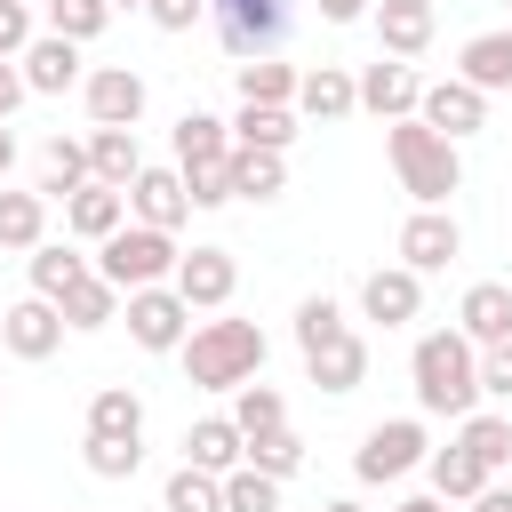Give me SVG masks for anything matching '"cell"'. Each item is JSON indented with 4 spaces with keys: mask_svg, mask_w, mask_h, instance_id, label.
<instances>
[{
    "mask_svg": "<svg viewBox=\"0 0 512 512\" xmlns=\"http://www.w3.org/2000/svg\"><path fill=\"white\" fill-rule=\"evenodd\" d=\"M408 376H416V408H424V416L464 424V416L480 408V344H472L464 328H432V336H416Z\"/></svg>",
    "mask_w": 512,
    "mask_h": 512,
    "instance_id": "cell-1",
    "label": "cell"
},
{
    "mask_svg": "<svg viewBox=\"0 0 512 512\" xmlns=\"http://www.w3.org/2000/svg\"><path fill=\"white\" fill-rule=\"evenodd\" d=\"M264 328L256 320H200L184 336V384L200 392H240V384H264Z\"/></svg>",
    "mask_w": 512,
    "mask_h": 512,
    "instance_id": "cell-2",
    "label": "cell"
},
{
    "mask_svg": "<svg viewBox=\"0 0 512 512\" xmlns=\"http://www.w3.org/2000/svg\"><path fill=\"white\" fill-rule=\"evenodd\" d=\"M384 152H392L400 192H416V208H448V192L464 184L456 144H448L440 128H424V120H392V128H384Z\"/></svg>",
    "mask_w": 512,
    "mask_h": 512,
    "instance_id": "cell-3",
    "label": "cell"
},
{
    "mask_svg": "<svg viewBox=\"0 0 512 512\" xmlns=\"http://www.w3.org/2000/svg\"><path fill=\"white\" fill-rule=\"evenodd\" d=\"M176 264H184L176 232H152V224H120V232L96 248V272H104L120 296H136V288H168Z\"/></svg>",
    "mask_w": 512,
    "mask_h": 512,
    "instance_id": "cell-4",
    "label": "cell"
},
{
    "mask_svg": "<svg viewBox=\"0 0 512 512\" xmlns=\"http://www.w3.org/2000/svg\"><path fill=\"white\" fill-rule=\"evenodd\" d=\"M416 464H432V440H424V424H416V416L368 424V440H360V456H352V472H360L368 488H384V480H408Z\"/></svg>",
    "mask_w": 512,
    "mask_h": 512,
    "instance_id": "cell-5",
    "label": "cell"
},
{
    "mask_svg": "<svg viewBox=\"0 0 512 512\" xmlns=\"http://www.w3.org/2000/svg\"><path fill=\"white\" fill-rule=\"evenodd\" d=\"M120 320H128V336H136L144 352H184V336H192V304H184L176 288H136V296L120 304Z\"/></svg>",
    "mask_w": 512,
    "mask_h": 512,
    "instance_id": "cell-6",
    "label": "cell"
},
{
    "mask_svg": "<svg viewBox=\"0 0 512 512\" xmlns=\"http://www.w3.org/2000/svg\"><path fill=\"white\" fill-rule=\"evenodd\" d=\"M216 32H224V48L240 64L272 56V40L288 32V0H216Z\"/></svg>",
    "mask_w": 512,
    "mask_h": 512,
    "instance_id": "cell-7",
    "label": "cell"
},
{
    "mask_svg": "<svg viewBox=\"0 0 512 512\" xmlns=\"http://www.w3.org/2000/svg\"><path fill=\"white\" fill-rule=\"evenodd\" d=\"M80 96H88V120L96 128H136L144 120V72L136 64H96L80 80Z\"/></svg>",
    "mask_w": 512,
    "mask_h": 512,
    "instance_id": "cell-8",
    "label": "cell"
},
{
    "mask_svg": "<svg viewBox=\"0 0 512 512\" xmlns=\"http://www.w3.org/2000/svg\"><path fill=\"white\" fill-rule=\"evenodd\" d=\"M416 120H424V128H440L448 144H464V136H480V128H488V96H480L472 80H424Z\"/></svg>",
    "mask_w": 512,
    "mask_h": 512,
    "instance_id": "cell-9",
    "label": "cell"
},
{
    "mask_svg": "<svg viewBox=\"0 0 512 512\" xmlns=\"http://www.w3.org/2000/svg\"><path fill=\"white\" fill-rule=\"evenodd\" d=\"M192 312H224L232 304V288H240V264H232V248H192L184 264H176V280H168Z\"/></svg>",
    "mask_w": 512,
    "mask_h": 512,
    "instance_id": "cell-10",
    "label": "cell"
},
{
    "mask_svg": "<svg viewBox=\"0 0 512 512\" xmlns=\"http://www.w3.org/2000/svg\"><path fill=\"white\" fill-rule=\"evenodd\" d=\"M416 104H424V80H416V64L384 56V64H368V72H360V112H376L384 128H392V120H416Z\"/></svg>",
    "mask_w": 512,
    "mask_h": 512,
    "instance_id": "cell-11",
    "label": "cell"
},
{
    "mask_svg": "<svg viewBox=\"0 0 512 512\" xmlns=\"http://www.w3.org/2000/svg\"><path fill=\"white\" fill-rule=\"evenodd\" d=\"M456 256H464V232H456L448 208H416V216L400 224V264H408V272H440V264H456Z\"/></svg>",
    "mask_w": 512,
    "mask_h": 512,
    "instance_id": "cell-12",
    "label": "cell"
},
{
    "mask_svg": "<svg viewBox=\"0 0 512 512\" xmlns=\"http://www.w3.org/2000/svg\"><path fill=\"white\" fill-rule=\"evenodd\" d=\"M360 312L384 320V328H408V320L424 312V272H408V264H376V272L360 280Z\"/></svg>",
    "mask_w": 512,
    "mask_h": 512,
    "instance_id": "cell-13",
    "label": "cell"
},
{
    "mask_svg": "<svg viewBox=\"0 0 512 512\" xmlns=\"http://www.w3.org/2000/svg\"><path fill=\"white\" fill-rule=\"evenodd\" d=\"M0 344H8L16 360H48V352L64 344V312H56L48 296H24V304L0 312Z\"/></svg>",
    "mask_w": 512,
    "mask_h": 512,
    "instance_id": "cell-14",
    "label": "cell"
},
{
    "mask_svg": "<svg viewBox=\"0 0 512 512\" xmlns=\"http://www.w3.org/2000/svg\"><path fill=\"white\" fill-rule=\"evenodd\" d=\"M128 216L152 224V232H176V224L192 216V200H184V168H144V176L128 184Z\"/></svg>",
    "mask_w": 512,
    "mask_h": 512,
    "instance_id": "cell-15",
    "label": "cell"
},
{
    "mask_svg": "<svg viewBox=\"0 0 512 512\" xmlns=\"http://www.w3.org/2000/svg\"><path fill=\"white\" fill-rule=\"evenodd\" d=\"M376 16V40H384V56H424L432 48V32H440V16H432V0H376L368 8Z\"/></svg>",
    "mask_w": 512,
    "mask_h": 512,
    "instance_id": "cell-16",
    "label": "cell"
},
{
    "mask_svg": "<svg viewBox=\"0 0 512 512\" xmlns=\"http://www.w3.org/2000/svg\"><path fill=\"white\" fill-rule=\"evenodd\" d=\"M16 72H24L32 96H64L72 80H88V72H80V40H56V32H40V40L16 56Z\"/></svg>",
    "mask_w": 512,
    "mask_h": 512,
    "instance_id": "cell-17",
    "label": "cell"
},
{
    "mask_svg": "<svg viewBox=\"0 0 512 512\" xmlns=\"http://www.w3.org/2000/svg\"><path fill=\"white\" fill-rule=\"evenodd\" d=\"M456 328L488 352V344H512V288L504 280H472L464 304H456Z\"/></svg>",
    "mask_w": 512,
    "mask_h": 512,
    "instance_id": "cell-18",
    "label": "cell"
},
{
    "mask_svg": "<svg viewBox=\"0 0 512 512\" xmlns=\"http://www.w3.org/2000/svg\"><path fill=\"white\" fill-rule=\"evenodd\" d=\"M184 464H200V472H240L248 464V440H240V424L232 416H200V424H184Z\"/></svg>",
    "mask_w": 512,
    "mask_h": 512,
    "instance_id": "cell-19",
    "label": "cell"
},
{
    "mask_svg": "<svg viewBox=\"0 0 512 512\" xmlns=\"http://www.w3.org/2000/svg\"><path fill=\"white\" fill-rule=\"evenodd\" d=\"M64 224H72L80 240H96V248H104V240L128 224V192H112V184H80V192L64 200Z\"/></svg>",
    "mask_w": 512,
    "mask_h": 512,
    "instance_id": "cell-20",
    "label": "cell"
},
{
    "mask_svg": "<svg viewBox=\"0 0 512 512\" xmlns=\"http://www.w3.org/2000/svg\"><path fill=\"white\" fill-rule=\"evenodd\" d=\"M456 448H464V456L496 480V472L512 464V416H504V408H472V416L456 424Z\"/></svg>",
    "mask_w": 512,
    "mask_h": 512,
    "instance_id": "cell-21",
    "label": "cell"
},
{
    "mask_svg": "<svg viewBox=\"0 0 512 512\" xmlns=\"http://www.w3.org/2000/svg\"><path fill=\"white\" fill-rule=\"evenodd\" d=\"M456 80H472L480 96L512 88V24H504V32H472L464 56H456Z\"/></svg>",
    "mask_w": 512,
    "mask_h": 512,
    "instance_id": "cell-22",
    "label": "cell"
},
{
    "mask_svg": "<svg viewBox=\"0 0 512 512\" xmlns=\"http://www.w3.org/2000/svg\"><path fill=\"white\" fill-rule=\"evenodd\" d=\"M296 104H304L312 120H344V112H360V80H352L344 64H312V72L296 80Z\"/></svg>",
    "mask_w": 512,
    "mask_h": 512,
    "instance_id": "cell-23",
    "label": "cell"
},
{
    "mask_svg": "<svg viewBox=\"0 0 512 512\" xmlns=\"http://www.w3.org/2000/svg\"><path fill=\"white\" fill-rule=\"evenodd\" d=\"M88 176H96V184H112V192H128V184L144 176L136 128H96V136H88Z\"/></svg>",
    "mask_w": 512,
    "mask_h": 512,
    "instance_id": "cell-24",
    "label": "cell"
},
{
    "mask_svg": "<svg viewBox=\"0 0 512 512\" xmlns=\"http://www.w3.org/2000/svg\"><path fill=\"white\" fill-rule=\"evenodd\" d=\"M88 272H96V264H88L72 240H40V248H32V296H48V304H64Z\"/></svg>",
    "mask_w": 512,
    "mask_h": 512,
    "instance_id": "cell-25",
    "label": "cell"
},
{
    "mask_svg": "<svg viewBox=\"0 0 512 512\" xmlns=\"http://www.w3.org/2000/svg\"><path fill=\"white\" fill-rule=\"evenodd\" d=\"M304 376H312L320 392H352V384L368 376V344H360V336L344 328L336 344H320V352H304Z\"/></svg>",
    "mask_w": 512,
    "mask_h": 512,
    "instance_id": "cell-26",
    "label": "cell"
},
{
    "mask_svg": "<svg viewBox=\"0 0 512 512\" xmlns=\"http://www.w3.org/2000/svg\"><path fill=\"white\" fill-rule=\"evenodd\" d=\"M88 440H144V400L128 384H96L88 400Z\"/></svg>",
    "mask_w": 512,
    "mask_h": 512,
    "instance_id": "cell-27",
    "label": "cell"
},
{
    "mask_svg": "<svg viewBox=\"0 0 512 512\" xmlns=\"http://www.w3.org/2000/svg\"><path fill=\"white\" fill-rule=\"evenodd\" d=\"M216 160H232V128L216 112H184L176 120V168H216Z\"/></svg>",
    "mask_w": 512,
    "mask_h": 512,
    "instance_id": "cell-28",
    "label": "cell"
},
{
    "mask_svg": "<svg viewBox=\"0 0 512 512\" xmlns=\"http://www.w3.org/2000/svg\"><path fill=\"white\" fill-rule=\"evenodd\" d=\"M232 144H248V152H288V144H296V112H288V104H240Z\"/></svg>",
    "mask_w": 512,
    "mask_h": 512,
    "instance_id": "cell-29",
    "label": "cell"
},
{
    "mask_svg": "<svg viewBox=\"0 0 512 512\" xmlns=\"http://www.w3.org/2000/svg\"><path fill=\"white\" fill-rule=\"evenodd\" d=\"M424 472H432V496H440V504H472V496L488 488V472H480L456 440H448V448H432V464H424Z\"/></svg>",
    "mask_w": 512,
    "mask_h": 512,
    "instance_id": "cell-30",
    "label": "cell"
},
{
    "mask_svg": "<svg viewBox=\"0 0 512 512\" xmlns=\"http://www.w3.org/2000/svg\"><path fill=\"white\" fill-rule=\"evenodd\" d=\"M48 240V200L40 192H0V248H40Z\"/></svg>",
    "mask_w": 512,
    "mask_h": 512,
    "instance_id": "cell-31",
    "label": "cell"
},
{
    "mask_svg": "<svg viewBox=\"0 0 512 512\" xmlns=\"http://www.w3.org/2000/svg\"><path fill=\"white\" fill-rule=\"evenodd\" d=\"M232 80H240V104H288L304 72H296V64H280V56H248Z\"/></svg>",
    "mask_w": 512,
    "mask_h": 512,
    "instance_id": "cell-32",
    "label": "cell"
},
{
    "mask_svg": "<svg viewBox=\"0 0 512 512\" xmlns=\"http://www.w3.org/2000/svg\"><path fill=\"white\" fill-rule=\"evenodd\" d=\"M288 184V160L280 152H248V144H232V200H272Z\"/></svg>",
    "mask_w": 512,
    "mask_h": 512,
    "instance_id": "cell-33",
    "label": "cell"
},
{
    "mask_svg": "<svg viewBox=\"0 0 512 512\" xmlns=\"http://www.w3.org/2000/svg\"><path fill=\"white\" fill-rule=\"evenodd\" d=\"M120 304H128V296H120L104 272H88V280H80L56 312H64V328H104V320H120Z\"/></svg>",
    "mask_w": 512,
    "mask_h": 512,
    "instance_id": "cell-34",
    "label": "cell"
},
{
    "mask_svg": "<svg viewBox=\"0 0 512 512\" xmlns=\"http://www.w3.org/2000/svg\"><path fill=\"white\" fill-rule=\"evenodd\" d=\"M232 424H240V440H264V432L288 424V400H280L272 384H240V392H232Z\"/></svg>",
    "mask_w": 512,
    "mask_h": 512,
    "instance_id": "cell-35",
    "label": "cell"
},
{
    "mask_svg": "<svg viewBox=\"0 0 512 512\" xmlns=\"http://www.w3.org/2000/svg\"><path fill=\"white\" fill-rule=\"evenodd\" d=\"M160 504H168V512H224V480L200 472V464H176L168 488H160Z\"/></svg>",
    "mask_w": 512,
    "mask_h": 512,
    "instance_id": "cell-36",
    "label": "cell"
},
{
    "mask_svg": "<svg viewBox=\"0 0 512 512\" xmlns=\"http://www.w3.org/2000/svg\"><path fill=\"white\" fill-rule=\"evenodd\" d=\"M80 184H96V176H88V144L48 136V184H40V200H72Z\"/></svg>",
    "mask_w": 512,
    "mask_h": 512,
    "instance_id": "cell-37",
    "label": "cell"
},
{
    "mask_svg": "<svg viewBox=\"0 0 512 512\" xmlns=\"http://www.w3.org/2000/svg\"><path fill=\"white\" fill-rule=\"evenodd\" d=\"M224 512H280V480H272V472H256V464L224 472Z\"/></svg>",
    "mask_w": 512,
    "mask_h": 512,
    "instance_id": "cell-38",
    "label": "cell"
},
{
    "mask_svg": "<svg viewBox=\"0 0 512 512\" xmlns=\"http://www.w3.org/2000/svg\"><path fill=\"white\" fill-rule=\"evenodd\" d=\"M40 8H48V32H56V40H96V32L112 24L104 0H40Z\"/></svg>",
    "mask_w": 512,
    "mask_h": 512,
    "instance_id": "cell-39",
    "label": "cell"
},
{
    "mask_svg": "<svg viewBox=\"0 0 512 512\" xmlns=\"http://www.w3.org/2000/svg\"><path fill=\"white\" fill-rule=\"evenodd\" d=\"M336 336H344L336 296H304V304H296V352H320V344H336Z\"/></svg>",
    "mask_w": 512,
    "mask_h": 512,
    "instance_id": "cell-40",
    "label": "cell"
},
{
    "mask_svg": "<svg viewBox=\"0 0 512 512\" xmlns=\"http://www.w3.org/2000/svg\"><path fill=\"white\" fill-rule=\"evenodd\" d=\"M248 464L256 472H272V480H288V472H304V440L280 424V432H264V440H248Z\"/></svg>",
    "mask_w": 512,
    "mask_h": 512,
    "instance_id": "cell-41",
    "label": "cell"
},
{
    "mask_svg": "<svg viewBox=\"0 0 512 512\" xmlns=\"http://www.w3.org/2000/svg\"><path fill=\"white\" fill-rule=\"evenodd\" d=\"M144 464V440H88V472L96 480H136Z\"/></svg>",
    "mask_w": 512,
    "mask_h": 512,
    "instance_id": "cell-42",
    "label": "cell"
},
{
    "mask_svg": "<svg viewBox=\"0 0 512 512\" xmlns=\"http://www.w3.org/2000/svg\"><path fill=\"white\" fill-rule=\"evenodd\" d=\"M184 200H192V208H224V200H232V160H216V168H184Z\"/></svg>",
    "mask_w": 512,
    "mask_h": 512,
    "instance_id": "cell-43",
    "label": "cell"
},
{
    "mask_svg": "<svg viewBox=\"0 0 512 512\" xmlns=\"http://www.w3.org/2000/svg\"><path fill=\"white\" fill-rule=\"evenodd\" d=\"M32 40H40L32 32V0H0V64H16Z\"/></svg>",
    "mask_w": 512,
    "mask_h": 512,
    "instance_id": "cell-44",
    "label": "cell"
},
{
    "mask_svg": "<svg viewBox=\"0 0 512 512\" xmlns=\"http://www.w3.org/2000/svg\"><path fill=\"white\" fill-rule=\"evenodd\" d=\"M480 400H512V344L480 352Z\"/></svg>",
    "mask_w": 512,
    "mask_h": 512,
    "instance_id": "cell-45",
    "label": "cell"
},
{
    "mask_svg": "<svg viewBox=\"0 0 512 512\" xmlns=\"http://www.w3.org/2000/svg\"><path fill=\"white\" fill-rule=\"evenodd\" d=\"M144 16H152V24H160V32H192V24H200V16H208V0H152V8H144Z\"/></svg>",
    "mask_w": 512,
    "mask_h": 512,
    "instance_id": "cell-46",
    "label": "cell"
},
{
    "mask_svg": "<svg viewBox=\"0 0 512 512\" xmlns=\"http://www.w3.org/2000/svg\"><path fill=\"white\" fill-rule=\"evenodd\" d=\"M24 96H32V88H24V72H16V64H0V120H8Z\"/></svg>",
    "mask_w": 512,
    "mask_h": 512,
    "instance_id": "cell-47",
    "label": "cell"
},
{
    "mask_svg": "<svg viewBox=\"0 0 512 512\" xmlns=\"http://www.w3.org/2000/svg\"><path fill=\"white\" fill-rule=\"evenodd\" d=\"M368 8H376V0H320V16H328V24H360Z\"/></svg>",
    "mask_w": 512,
    "mask_h": 512,
    "instance_id": "cell-48",
    "label": "cell"
},
{
    "mask_svg": "<svg viewBox=\"0 0 512 512\" xmlns=\"http://www.w3.org/2000/svg\"><path fill=\"white\" fill-rule=\"evenodd\" d=\"M464 512H512V488H496V480H488V488H480Z\"/></svg>",
    "mask_w": 512,
    "mask_h": 512,
    "instance_id": "cell-49",
    "label": "cell"
},
{
    "mask_svg": "<svg viewBox=\"0 0 512 512\" xmlns=\"http://www.w3.org/2000/svg\"><path fill=\"white\" fill-rule=\"evenodd\" d=\"M392 512H448L440 496H408V504H392Z\"/></svg>",
    "mask_w": 512,
    "mask_h": 512,
    "instance_id": "cell-50",
    "label": "cell"
},
{
    "mask_svg": "<svg viewBox=\"0 0 512 512\" xmlns=\"http://www.w3.org/2000/svg\"><path fill=\"white\" fill-rule=\"evenodd\" d=\"M320 512H360V504H352V496H328V504H320Z\"/></svg>",
    "mask_w": 512,
    "mask_h": 512,
    "instance_id": "cell-51",
    "label": "cell"
},
{
    "mask_svg": "<svg viewBox=\"0 0 512 512\" xmlns=\"http://www.w3.org/2000/svg\"><path fill=\"white\" fill-rule=\"evenodd\" d=\"M104 8H152V0H104Z\"/></svg>",
    "mask_w": 512,
    "mask_h": 512,
    "instance_id": "cell-52",
    "label": "cell"
},
{
    "mask_svg": "<svg viewBox=\"0 0 512 512\" xmlns=\"http://www.w3.org/2000/svg\"><path fill=\"white\" fill-rule=\"evenodd\" d=\"M0 416H8V392H0Z\"/></svg>",
    "mask_w": 512,
    "mask_h": 512,
    "instance_id": "cell-53",
    "label": "cell"
}]
</instances>
